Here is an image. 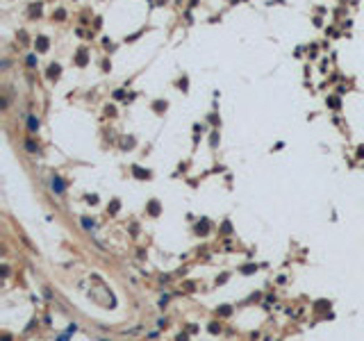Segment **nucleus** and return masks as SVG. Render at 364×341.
<instances>
[{"label": "nucleus", "instance_id": "f257e3e1", "mask_svg": "<svg viewBox=\"0 0 364 341\" xmlns=\"http://www.w3.org/2000/svg\"><path fill=\"white\" fill-rule=\"evenodd\" d=\"M36 128H39V123H36L34 118H30V130H36Z\"/></svg>", "mask_w": 364, "mask_h": 341}]
</instances>
